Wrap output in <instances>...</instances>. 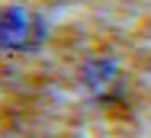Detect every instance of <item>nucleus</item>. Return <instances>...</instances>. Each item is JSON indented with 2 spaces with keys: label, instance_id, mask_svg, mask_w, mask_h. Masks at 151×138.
I'll return each instance as SVG.
<instances>
[{
  "label": "nucleus",
  "instance_id": "nucleus-1",
  "mask_svg": "<svg viewBox=\"0 0 151 138\" xmlns=\"http://www.w3.org/2000/svg\"><path fill=\"white\" fill-rule=\"evenodd\" d=\"M42 39V19L32 16L29 10H6L0 16V45L10 48H32Z\"/></svg>",
  "mask_w": 151,
  "mask_h": 138
}]
</instances>
